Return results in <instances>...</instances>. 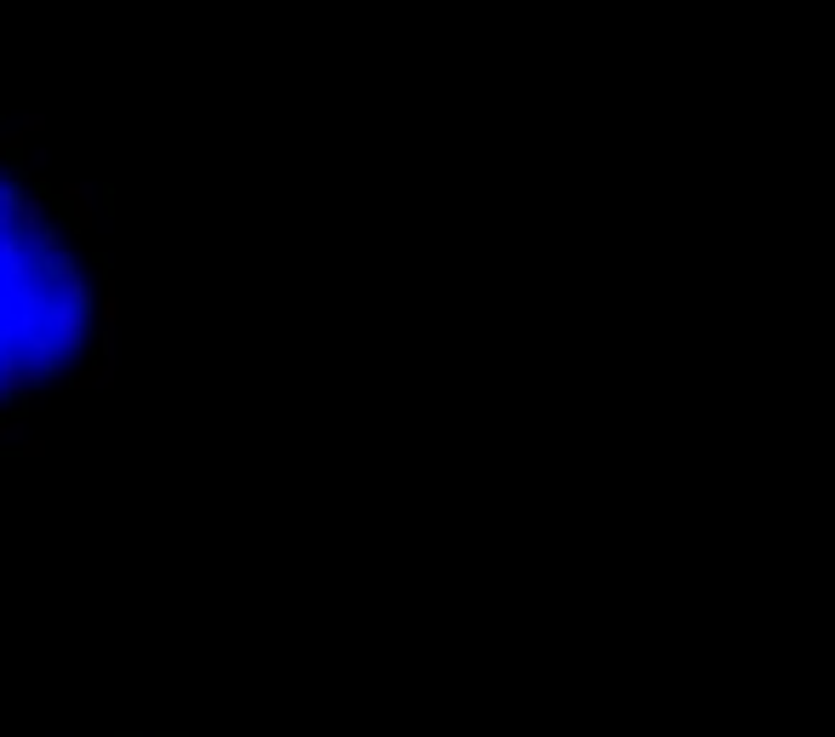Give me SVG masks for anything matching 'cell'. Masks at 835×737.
Listing matches in <instances>:
<instances>
[{"instance_id":"6da1fadb","label":"cell","mask_w":835,"mask_h":737,"mask_svg":"<svg viewBox=\"0 0 835 737\" xmlns=\"http://www.w3.org/2000/svg\"><path fill=\"white\" fill-rule=\"evenodd\" d=\"M115 372L109 212L41 120L0 115V457L35 452Z\"/></svg>"}]
</instances>
